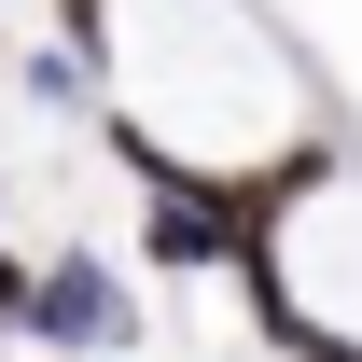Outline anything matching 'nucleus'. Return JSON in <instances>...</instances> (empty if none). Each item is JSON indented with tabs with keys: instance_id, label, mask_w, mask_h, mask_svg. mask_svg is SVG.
Listing matches in <instances>:
<instances>
[{
	"instance_id": "nucleus-1",
	"label": "nucleus",
	"mask_w": 362,
	"mask_h": 362,
	"mask_svg": "<svg viewBox=\"0 0 362 362\" xmlns=\"http://www.w3.org/2000/svg\"><path fill=\"white\" fill-rule=\"evenodd\" d=\"M14 334H28V349H56V362H98V349H126V334H139V293H126V265H112V251H84V237H70V251H42V265H28Z\"/></svg>"
},
{
	"instance_id": "nucleus-2",
	"label": "nucleus",
	"mask_w": 362,
	"mask_h": 362,
	"mask_svg": "<svg viewBox=\"0 0 362 362\" xmlns=\"http://www.w3.org/2000/svg\"><path fill=\"white\" fill-rule=\"evenodd\" d=\"M14 307H28V265H14V223H0V334H14Z\"/></svg>"
}]
</instances>
